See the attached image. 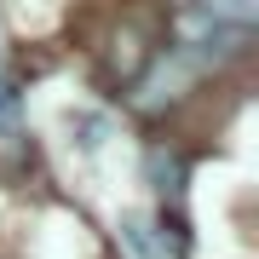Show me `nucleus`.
Returning a JSON list of instances; mask_svg holds the SVG:
<instances>
[{"mask_svg":"<svg viewBox=\"0 0 259 259\" xmlns=\"http://www.w3.org/2000/svg\"><path fill=\"white\" fill-rule=\"evenodd\" d=\"M127 242H133L144 259H185V248H179V242L156 236V225H144V219H127Z\"/></svg>","mask_w":259,"mask_h":259,"instance_id":"nucleus-2","label":"nucleus"},{"mask_svg":"<svg viewBox=\"0 0 259 259\" xmlns=\"http://www.w3.org/2000/svg\"><path fill=\"white\" fill-rule=\"evenodd\" d=\"M150 179H156V190L161 196H185V156L179 150H150Z\"/></svg>","mask_w":259,"mask_h":259,"instance_id":"nucleus-1","label":"nucleus"},{"mask_svg":"<svg viewBox=\"0 0 259 259\" xmlns=\"http://www.w3.org/2000/svg\"><path fill=\"white\" fill-rule=\"evenodd\" d=\"M18 121V93H12V81H0V133Z\"/></svg>","mask_w":259,"mask_h":259,"instance_id":"nucleus-3","label":"nucleus"}]
</instances>
